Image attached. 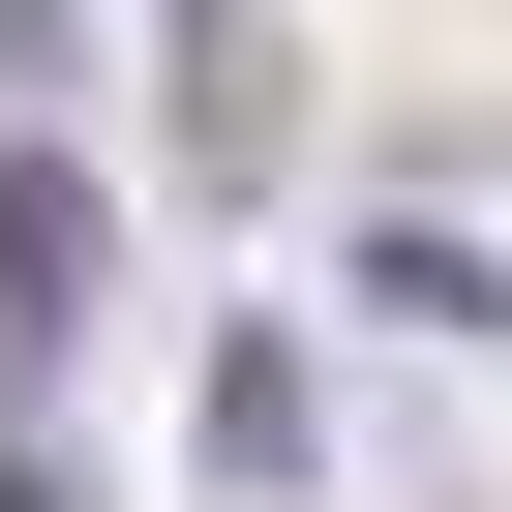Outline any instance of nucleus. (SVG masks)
<instances>
[{
	"mask_svg": "<svg viewBox=\"0 0 512 512\" xmlns=\"http://www.w3.org/2000/svg\"><path fill=\"white\" fill-rule=\"evenodd\" d=\"M151 61H181V181H272L302 151V31H272V0H181Z\"/></svg>",
	"mask_w": 512,
	"mask_h": 512,
	"instance_id": "2",
	"label": "nucleus"
},
{
	"mask_svg": "<svg viewBox=\"0 0 512 512\" xmlns=\"http://www.w3.org/2000/svg\"><path fill=\"white\" fill-rule=\"evenodd\" d=\"M91 302H121V211H91L61 151H0V422L61 392V332H91Z\"/></svg>",
	"mask_w": 512,
	"mask_h": 512,
	"instance_id": "1",
	"label": "nucleus"
},
{
	"mask_svg": "<svg viewBox=\"0 0 512 512\" xmlns=\"http://www.w3.org/2000/svg\"><path fill=\"white\" fill-rule=\"evenodd\" d=\"M181 452H211V482H241V512H272V482H302V452H332V392H302V332H211V422H181Z\"/></svg>",
	"mask_w": 512,
	"mask_h": 512,
	"instance_id": "3",
	"label": "nucleus"
},
{
	"mask_svg": "<svg viewBox=\"0 0 512 512\" xmlns=\"http://www.w3.org/2000/svg\"><path fill=\"white\" fill-rule=\"evenodd\" d=\"M362 302H392V332H512V241H482V211H362Z\"/></svg>",
	"mask_w": 512,
	"mask_h": 512,
	"instance_id": "4",
	"label": "nucleus"
},
{
	"mask_svg": "<svg viewBox=\"0 0 512 512\" xmlns=\"http://www.w3.org/2000/svg\"><path fill=\"white\" fill-rule=\"evenodd\" d=\"M0 512H91V482H61V452H31V422H0Z\"/></svg>",
	"mask_w": 512,
	"mask_h": 512,
	"instance_id": "5",
	"label": "nucleus"
}]
</instances>
